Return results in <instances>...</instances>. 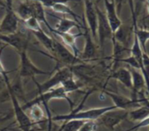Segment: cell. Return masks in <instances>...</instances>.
<instances>
[{"label":"cell","mask_w":149,"mask_h":131,"mask_svg":"<svg viewBox=\"0 0 149 131\" xmlns=\"http://www.w3.org/2000/svg\"><path fill=\"white\" fill-rule=\"evenodd\" d=\"M3 78L5 85L7 87V90H8L9 96H10V98L11 101V104H12L13 113H14L16 121L18 124L19 130L22 131H31L32 125H33V123L30 119V117L25 113L23 107L20 105L17 97L13 90V87L10 83L8 75L4 76Z\"/></svg>","instance_id":"1"},{"label":"cell","mask_w":149,"mask_h":131,"mask_svg":"<svg viewBox=\"0 0 149 131\" xmlns=\"http://www.w3.org/2000/svg\"><path fill=\"white\" fill-rule=\"evenodd\" d=\"M118 109L115 105L94 108L86 110H72L70 114L58 115L52 117V122H61V121H70V120H81V121H97L104 113L107 111Z\"/></svg>","instance_id":"2"},{"label":"cell","mask_w":149,"mask_h":131,"mask_svg":"<svg viewBox=\"0 0 149 131\" xmlns=\"http://www.w3.org/2000/svg\"><path fill=\"white\" fill-rule=\"evenodd\" d=\"M55 99H64V100H66L69 103V104L71 105V109L72 110V108H73V102L68 97V93L65 91L64 87L61 86V85H59L58 87H55V88H53V89L50 90L49 91H46V92H45L43 94L38 95L33 100L26 103L22 107H23V109L24 110H26L27 109H29L31 106H32L34 104H40L41 103H42V104H44V103H47L48 102H50L52 100H55Z\"/></svg>","instance_id":"3"},{"label":"cell","mask_w":149,"mask_h":131,"mask_svg":"<svg viewBox=\"0 0 149 131\" xmlns=\"http://www.w3.org/2000/svg\"><path fill=\"white\" fill-rule=\"evenodd\" d=\"M72 77H73L72 70L68 67H64V68L58 69L57 72L53 76H52L51 78L46 80L45 83H39L35 80V78H33L32 80L34 81V83L38 88V94L40 95L46 91H49L50 90H52L55 87L61 85L66 79H68Z\"/></svg>","instance_id":"4"},{"label":"cell","mask_w":149,"mask_h":131,"mask_svg":"<svg viewBox=\"0 0 149 131\" xmlns=\"http://www.w3.org/2000/svg\"><path fill=\"white\" fill-rule=\"evenodd\" d=\"M19 54V77H31L32 79L38 75H51V71H45L37 67L30 59L27 50H23Z\"/></svg>","instance_id":"5"},{"label":"cell","mask_w":149,"mask_h":131,"mask_svg":"<svg viewBox=\"0 0 149 131\" xmlns=\"http://www.w3.org/2000/svg\"><path fill=\"white\" fill-rule=\"evenodd\" d=\"M55 60L61 62L66 65L73 66L84 63V61L79 57H76L71 52L68 48L61 42L54 39V55Z\"/></svg>","instance_id":"6"},{"label":"cell","mask_w":149,"mask_h":131,"mask_svg":"<svg viewBox=\"0 0 149 131\" xmlns=\"http://www.w3.org/2000/svg\"><path fill=\"white\" fill-rule=\"evenodd\" d=\"M127 118H128V111L120 109H115L107 111L97 121L106 128L113 130L117 125L125 121Z\"/></svg>","instance_id":"7"},{"label":"cell","mask_w":149,"mask_h":131,"mask_svg":"<svg viewBox=\"0 0 149 131\" xmlns=\"http://www.w3.org/2000/svg\"><path fill=\"white\" fill-rule=\"evenodd\" d=\"M95 7H96V11H97V16H98L97 34H98V38H99L100 48L103 50L105 42L108 39L112 40L113 37V33L112 31V29L110 27L108 20L106 17V14L98 6H95Z\"/></svg>","instance_id":"8"},{"label":"cell","mask_w":149,"mask_h":131,"mask_svg":"<svg viewBox=\"0 0 149 131\" xmlns=\"http://www.w3.org/2000/svg\"><path fill=\"white\" fill-rule=\"evenodd\" d=\"M0 41L13 47L18 53L27 50L29 38L23 32H16L13 34H0Z\"/></svg>","instance_id":"9"},{"label":"cell","mask_w":149,"mask_h":131,"mask_svg":"<svg viewBox=\"0 0 149 131\" xmlns=\"http://www.w3.org/2000/svg\"><path fill=\"white\" fill-rule=\"evenodd\" d=\"M85 3V16L88 24V30L94 41L98 39V16L96 7L92 0H84Z\"/></svg>","instance_id":"10"},{"label":"cell","mask_w":149,"mask_h":131,"mask_svg":"<svg viewBox=\"0 0 149 131\" xmlns=\"http://www.w3.org/2000/svg\"><path fill=\"white\" fill-rule=\"evenodd\" d=\"M18 17L10 7H7L6 13L0 23L1 34H13L17 32L18 29Z\"/></svg>","instance_id":"11"},{"label":"cell","mask_w":149,"mask_h":131,"mask_svg":"<svg viewBox=\"0 0 149 131\" xmlns=\"http://www.w3.org/2000/svg\"><path fill=\"white\" fill-rule=\"evenodd\" d=\"M104 93L112 99L113 103L118 109L130 111L132 110H134V109L141 106L139 100H134V99L127 97L125 96L115 94V93H113V92H110L107 90H104Z\"/></svg>","instance_id":"12"},{"label":"cell","mask_w":149,"mask_h":131,"mask_svg":"<svg viewBox=\"0 0 149 131\" xmlns=\"http://www.w3.org/2000/svg\"><path fill=\"white\" fill-rule=\"evenodd\" d=\"M134 26L132 25H127V24H121V26L113 33V38L117 41L121 45L129 48V44L134 41Z\"/></svg>","instance_id":"13"},{"label":"cell","mask_w":149,"mask_h":131,"mask_svg":"<svg viewBox=\"0 0 149 131\" xmlns=\"http://www.w3.org/2000/svg\"><path fill=\"white\" fill-rule=\"evenodd\" d=\"M104 3L106 8V17L108 20L113 33H114L122 24V22L117 14L115 0H104Z\"/></svg>","instance_id":"14"},{"label":"cell","mask_w":149,"mask_h":131,"mask_svg":"<svg viewBox=\"0 0 149 131\" xmlns=\"http://www.w3.org/2000/svg\"><path fill=\"white\" fill-rule=\"evenodd\" d=\"M86 39L85 47L83 50V52L79 56V58L83 61L86 60H92L96 57L97 56V47L94 43V40L89 31V30L85 27V33L83 35Z\"/></svg>","instance_id":"15"},{"label":"cell","mask_w":149,"mask_h":131,"mask_svg":"<svg viewBox=\"0 0 149 131\" xmlns=\"http://www.w3.org/2000/svg\"><path fill=\"white\" fill-rule=\"evenodd\" d=\"M50 31H51L52 33H53L54 35L59 37L60 39H61V41L63 42V43H64L65 46L70 47V48L72 49V53H73L76 57H79V49H78V47H77V45H76V39H77L79 37L83 36L84 34L79 33V34H78V35H74V34H72V33H70V32H66V33H64V32H58V31L54 30L53 28H52V29L50 30Z\"/></svg>","instance_id":"16"},{"label":"cell","mask_w":149,"mask_h":131,"mask_svg":"<svg viewBox=\"0 0 149 131\" xmlns=\"http://www.w3.org/2000/svg\"><path fill=\"white\" fill-rule=\"evenodd\" d=\"M131 75H132V81H133V88H132V97L136 96L137 94L143 91V89L146 88V82L144 77L141 70L129 67L128 68Z\"/></svg>","instance_id":"17"},{"label":"cell","mask_w":149,"mask_h":131,"mask_svg":"<svg viewBox=\"0 0 149 131\" xmlns=\"http://www.w3.org/2000/svg\"><path fill=\"white\" fill-rule=\"evenodd\" d=\"M109 78H113L120 83H121L127 89L132 90L133 88V81L132 75L128 68H120L113 70Z\"/></svg>","instance_id":"18"},{"label":"cell","mask_w":149,"mask_h":131,"mask_svg":"<svg viewBox=\"0 0 149 131\" xmlns=\"http://www.w3.org/2000/svg\"><path fill=\"white\" fill-rule=\"evenodd\" d=\"M29 4L31 6V11H32V17H34L38 22H42L44 24L46 25V27L49 30H51L52 27L50 25V23L46 20V17H45V13L43 4L40 3L39 2H37V1H31Z\"/></svg>","instance_id":"19"},{"label":"cell","mask_w":149,"mask_h":131,"mask_svg":"<svg viewBox=\"0 0 149 131\" xmlns=\"http://www.w3.org/2000/svg\"><path fill=\"white\" fill-rule=\"evenodd\" d=\"M74 27H77L79 29H80V28L85 29V27H83L80 24V23L77 22L76 20H72V19H68V18H59L58 23L56 24V26L53 30L58 32L66 33V32H70V30Z\"/></svg>","instance_id":"20"},{"label":"cell","mask_w":149,"mask_h":131,"mask_svg":"<svg viewBox=\"0 0 149 131\" xmlns=\"http://www.w3.org/2000/svg\"><path fill=\"white\" fill-rule=\"evenodd\" d=\"M29 109L31 110L29 117L33 123H37L39 125L41 123H45L46 120H48V118L45 117L44 110L41 108L40 104H34L31 106Z\"/></svg>","instance_id":"21"},{"label":"cell","mask_w":149,"mask_h":131,"mask_svg":"<svg viewBox=\"0 0 149 131\" xmlns=\"http://www.w3.org/2000/svg\"><path fill=\"white\" fill-rule=\"evenodd\" d=\"M33 35L37 37V39L43 44V46L49 50L52 56L54 55V39L49 37L43 30L40 31H33Z\"/></svg>","instance_id":"22"},{"label":"cell","mask_w":149,"mask_h":131,"mask_svg":"<svg viewBox=\"0 0 149 131\" xmlns=\"http://www.w3.org/2000/svg\"><path fill=\"white\" fill-rule=\"evenodd\" d=\"M149 117V109L144 106H141L134 110L128 111V118L133 122L140 123Z\"/></svg>","instance_id":"23"},{"label":"cell","mask_w":149,"mask_h":131,"mask_svg":"<svg viewBox=\"0 0 149 131\" xmlns=\"http://www.w3.org/2000/svg\"><path fill=\"white\" fill-rule=\"evenodd\" d=\"M52 9L58 13H62V14H67L70 15L72 17H73L74 20H76L77 22H79V19L80 18L76 13H74V11L65 3H58L56 4H54Z\"/></svg>","instance_id":"24"},{"label":"cell","mask_w":149,"mask_h":131,"mask_svg":"<svg viewBox=\"0 0 149 131\" xmlns=\"http://www.w3.org/2000/svg\"><path fill=\"white\" fill-rule=\"evenodd\" d=\"M15 12H16L17 16L18 17V18H20L24 22L32 17V11H31V6L28 3H20Z\"/></svg>","instance_id":"25"},{"label":"cell","mask_w":149,"mask_h":131,"mask_svg":"<svg viewBox=\"0 0 149 131\" xmlns=\"http://www.w3.org/2000/svg\"><path fill=\"white\" fill-rule=\"evenodd\" d=\"M85 122L86 121H81V120L65 121V123L59 128L58 131H79V128L83 125Z\"/></svg>","instance_id":"26"},{"label":"cell","mask_w":149,"mask_h":131,"mask_svg":"<svg viewBox=\"0 0 149 131\" xmlns=\"http://www.w3.org/2000/svg\"><path fill=\"white\" fill-rule=\"evenodd\" d=\"M142 62H143V68L141 71L146 82V90H148L149 94V56L148 55V53L143 52Z\"/></svg>","instance_id":"27"},{"label":"cell","mask_w":149,"mask_h":131,"mask_svg":"<svg viewBox=\"0 0 149 131\" xmlns=\"http://www.w3.org/2000/svg\"><path fill=\"white\" fill-rule=\"evenodd\" d=\"M61 86L64 87V89L65 90V91L67 93H71V92H73V91H76V90H79V85L77 83V82L74 80V77H72L68 79H66L62 84Z\"/></svg>","instance_id":"28"},{"label":"cell","mask_w":149,"mask_h":131,"mask_svg":"<svg viewBox=\"0 0 149 131\" xmlns=\"http://www.w3.org/2000/svg\"><path fill=\"white\" fill-rule=\"evenodd\" d=\"M24 24H25V27L30 30L31 32L33 31H40L42 30L43 29L40 27V24H39V22L34 17H31V18L27 19L26 21L24 22Z\"/></svg>","instance_id":"29"},{"label":"cell","mask_w":149,"mask_h":131,"mask_svg":"<svg viewBox=\"0 0 149 131\" xmlns=\"http://www.w3.org/2000/svg\"><path fill=\"white\" fill-rule=\"evenodd\" d=\"M31 1H37L39 2L40 3L43 4L44 7L47 8H52L54 4L58 3H67V2H72V1H79V0H31Z\"/></svg>","instance_id":"30"},{"label":"cell","mask_w":149,"mask_h":131,"mask_svg":"<svg viewBox=\"0 0 149 131\" xmlns=\"http://www.w3.org/2000/svg\"><path fill=\"white\" fill-rule=\"evenodd\" d=\"M97 126L96 121H86L79 128V131H94L97 129Z\"/></svg>","instance_id":"31"},{"label":"cell","mask_w":149,"mask_h":131,"mask_svg":"<svg viewBox=\"0 0 149 131\" xmlns=\"http://www.w3.org/2000/svg\"><path fill=\"white\" fill-rule=\"evenodd\" d=\"M148 126H149V117H148V118L144 119L143 121H141V122H140V123H136L134 127H132V128H130V129L127 130L126 131H134V130H139V129H141V128H145V127H148Z\"/></svg>","instance_id":"32"},{"label":"cell","mask_w":149,"mask_h":131,"mask_svg":"<svg viewBox=\"0 0 149 131\" xmlns=\"http://www.w3.org/2000/svg\"><path fill=\"white\" fill-rule=\"evenodd\" d=\"M1 54H0V76H2V77H3L4 76L8 75L9 72L5 70V69H4V67H3V65L2 63V61H1Z\"/></svg>","instance_id":"33"},{"label":"cell","mask_w":149,"mask_h":131,"mask_svg":"<svg viewBox=\"0 0 149 131\" xmlns=\"http://www.w3.org/2000/svg\"><path fill=\"white\" fill-rule=\"evenodd\" d=\"M0 6L2 7H6L7 8V4L5 3V2L3 0H0Z\"/></svg>","instance_id":"34"},{"label":"cell","mask_w":149,"mask_h":131,"mask_svg":"<svg viewBox=\"0 0 149 131\" xmlns=\"http://www.w3.org/2000/svg\"><path fill=\"white\" fill-rule=\"evenodd\" d=\"M146 2H147V5L149 6V0H146Z\"/></svg>","instance_id":"35"},{"label":"cell","mask_w":149,"mask_h":131,"mask_svg":"<svg viewBox=\"0 0 149 131\" xmlns=\"http://www.w3.org/2000/svg\"><path fill=\"white\" fill-rule=\"evenodd\" d=\"M3 48H1V50H0V54L2 53V51H3Z\"/></svg>","instance_id":"36"},{"label":"cell","mask_w":149,"mask_h":131,"mask_svg":"<svg viewBox=\"0 0 149 131\" xmlns=\"http://www.w3.org/2000/svg\"><path fill=\"white\" fill-rule=\"evenodd\" d=\"M148 12L149 14V6H148Z\"/></svg>","instance_id":"37"},{"label":"cell","mask_w":149,"mask_h":131,"mask_svg":"<svg viewBox=\"0 0 149 131\" xmlns=\"http://www.w3.org/2000/svg\"><path fill=\"white\" fill-rule=\"evenodd\" d=\"M18 131H22V130H18Z\"/></svg>","instance_id":"38"}]
</instances>
